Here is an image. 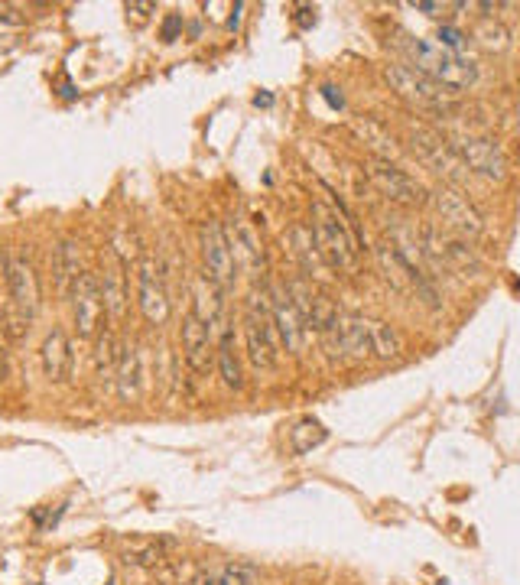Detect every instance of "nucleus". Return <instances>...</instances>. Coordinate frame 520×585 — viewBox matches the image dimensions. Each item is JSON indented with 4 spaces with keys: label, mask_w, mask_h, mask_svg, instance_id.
Wrapping results in <instances>:
<instances>
[{
    "label": "nucleus",
    "mask_w": 520,
    "mask_h": 585,
    "mask_svg": "<svg viewBox=\"0 0 520 585\" xmlns=\"http://www.w3.org/2000/svg\"><path fill=\"white\" fill-rule=\"evenodd\" d=\"M475 39H481V46L491 49V52L507 49V30H504L501 23H494V26H491V20H488V23H481V26H478V33H475Z\"/></svg>",
    "instance_id": "29"
},
{
    "label": "nucleus",
    "mask_w": 520,
    "mask_h": 585,
    "mask_svg": "<svg viewBox=\"0 0 520 585\" xmlns=\"http://www.w3.org/2000/svg\"><path fill=\"white\" fill-rule=\"evenodd\" d=\"M199 251L205 264V277L212 280L221 293H228L234 280H238V260L231 254L228 234L221 221H202L199 228Z\"/></svg>",
    "instance_id": "6"
},
{
    "label": "nucleus",
    "mask_w": 520,
    "mask_h": 585,
    "mask_svg": "<svg viewBox=\"0 0 520 585\" xmlns=\"http://www.w3.org/2000/svg\"><path fill=\"white\" fill-rule=\"evenodd\" d=\"M10 299L26 319H36L39 303H43V286H39V273L26 251L10 254Z\"/></svg>",
    "instance_id": "16"
},
{
    "label": "nucleus",
    "mask_w": 520,
    "mask_h": 585,
    "mask_svg": "<svg viewBox=\"0 0 520 585\" xmlns=\"http://www.w3.org/2000/svg\"><path fill=\"white\" fill-rule=\"evenodd\" d=\"M82 247L75 238H62L52 247V286H56L59 299H69L75 283L82 280Z\"/></svg>",
    "instance_id": "21"
},
{
    "label": "nucleus",
    "mask_w": 520,
    "mask_h": 585,
    "mask_svg": "<svg viewBox=\"0 0 520 585\" xmlns=\"http://www.w3.org/2000/svg\"><path fill=\"white\" fill-rule=\"evenodd\" d=\"M416 10H423V13H429V17H436L439 10H446L442 4H416Z\"/></svg>",
    "instance_id": "34"
},
{
    "label": "nucleus",
    "mask_w": 520,
    "mask_h": 585,
    "mask_svg": "<svg viewBox=\"0 0 520 585\" xmlns=\"http://www.w3.org/2000/svg\"><path fill=\"white\" fill-rule=\"evenodd\" d=\"M368 179L381 189L384 199L397 202V205H420L426 199L420 182L387 160H368Z\"/></svg>",
    "instance_id": "17"
},
{
    "label": "nucleus",
    "mask_w": 520,
    "mask_h": 585,
    "mask_svg": "<svg viewBox=\"0 0 520 585\" xmlns=\"http://www.w3.org/2000/svg\"><path fill=\"white\" fill-rule=\"evenodd\" d=\"M179 30H182V17H179V13H173V17L163 23V39H176Z\"/></svg>",
    "instance_id": "32"
},
{
    "label": "nucleus",
    "mask_w": 520,
    "mask_h": 585,
    "mask_svg": "<svg viewBox=\"0 0 520 585\" xmlns=\"http://www.w3.org/2000/svg\"><path fill=\"white\" fill-rule=\"evenodd\" d=\"M429 205H433L436 218L446 225L449 234H459V238L472 241L478 234H485V221H481L478 208L465 199V195L455 186H439L429 192Z\"/></svg>",
    "instance_id": "8"
},
{
    "label": "nucleus",
    "mask_w": 520,
    "mask_h": 585,
    "mask_svg": "<svg viewBox=\"0 0 520 585\" xmlns=\"http://www.w3.org/2000/svg\"><path fill=\"white\" fill-rule=\"evenodd\" d=\"M312 238H316V247H319L325 264H329V270H342V273L358 270L361 247L332 205L312 202Z\"/></svg>",
    "instance_id": "3"
},
{
    "label": "nucleus",
    "mask_w": 520,
    "mask_h": 585,
    "mask_svg": "<svg viewBox=\"0 0 520 585\" xmlns=\"http://www.w3.org/2000/svg\"><path fill=\"white\" fill-rule=\"evenodd\" d=\"M153 10H156V4H127V17H130V13H134V20H137V23H143V20L150 17Z\"/></svg>",
    "instance_id": "31"
},
{
    "label": "nucleus",
    "mask_w": 520,
    "mask_h": 585,
    "mask_svg": "<svg viewBox=\"0 0 520 585\" xmlns=\"http://www.w3.org/2000/svg\"><path fill=\"white\" fill-rule=\"evenodd\" d=\"M39 368L49 384H65L72 374V338L62 325H52L39 342Z\"/></svg>",
    "instance_id": "19"
},
{
    "label": "nucleus",
    "mask_w": 520,
    "mask_h": 585,
    "mask_svg": "<svg viewBox=\"0 0 520 585\" xmlns=\"http://www.w3.org/2000/svg\"><path fill=\"white\" fill-rule=\"evenodd\" d=\"M182 361L195 377H208L215 371V329L199 312L189 309L182 316Z\"/></svg>",
    "instance_id": "11"
},
{
    "label": "nucleus",
    "mask_w": 520,
    "mask_h": 585,
    "mask_svg": "<svg viewBox=\"0 0 520 585\" xmlns=\"http://www.w3.org/2000/svg\"><path fill=\"white\" fill-rule=\"evenodd\" d=\"M166 550H169V543H163V540H130V543H124L121 559L127 566L160 569L166 563Z\"/></svg>",
    "instance_id": "25"
},
{
    "label": "nucleus",
    "mask_w": 520,
    "mask_h": 585,
    "mask_svg": "<svg viewBox=\"0 0 520 585\" xmlns=\"http://www.w3.org/2000/svg\"><path fill=\"white\" fill-rule=\"evenodd\" d=\"M260 572L247 563H218V566H199L189 585H257Z\"/></svg>",
    "instance_id": "23"
},
{
    "label": "nucleus",
    "mask_w": 520,
    "mask_h": 585,
    "mask_svg": "<svg viewBox=\"0 0 520 585\" xmlns=\"http://www.w3.org/2000/svg\"><path fill=\"white\" fill-rule=\"evenodd\" d=\"M212 329H215V368L221 374V381H225L228 390H244V368H241L238 348H234V329L228 316L218 319Z\"/></svg>",
    "instance_id": "22"
},
{
    "label": "nucleus",
    "mask_w": 520,
    "mask_h": 585,
    "mask_svg": "<svg viewBox=\"0 0 520 585\" xmlns=\"http://www.w3.org/2000/svg\"><path fill=\"white\" fill-rule=\"evenodd\" d=\"M228 244H231V254L234 260H238V270L251 273V277H257V273H264L267 267V254H264V244H260L257 231L247 225V221L241 215H231L228 218Z\"/></svg>",
    "instance_id": "18"
},
{
    "label": "nucleus",
    "mask_w": 520,
    "mask_h": 585,
    "mask_svg": "<svg viewBox=\"0 0 520 585\" xmlns=\"http://www.w3.org/2000/svg\"><path fill=\"white\" fill-rule=\"evenodd\" d=\"M7 377H10V351L4 342H0V384H4Z\"/></svg>",
    "instance_id": "33"
},
{
    "label": "nucleus",
    "mask_w": 520,
    "mask_h": 585,
    "mask_svg": "<svg viewBox=\"0 0 520 585\" xmlns=\"http://www.w3.org/2000/svg\"><path fill=\"white\" fill-rule=\"evenodd\" d=\"M325 98H329L335 108H342V95H335V88H325Z\"/></svg>",
    "instance_id": "35"
},
{
    "label": "nucleus",
    "mask_w": 520,
    "mask_h": 585,
    "mask_svg": "<svg viewBox=\"0 0 520 585\" xmlns=\"http://www.w3.org/2000/svg\"><path fill=\"white\" fill-rule=\"evenodd\" d=\"M69 303H72V322H75L78 335H82V338H98L104 332V322H108L98 273H91V270L82 273V280L75 283Z\"/></svg>",
    "instance_id": "12"
},
{
    "label": "nucleus",
    "mask_w": 520,
    "mask_h": 585,
    "mask_svg": "<svg viewBox=\"0 0 520 585\" xmlns=\"http://www.w3.org/2000/svg\"><path fill=\"white\" fill-rule=\"evenodd\" d=\"M384 78L403 101L413 104V108L426 111V114H446L452 108V91L436 85L433 78L416 72L413 65H407V62H390L384 69Z\"/></svg>",
    "instance_id": "4"
},
{
    "label": "nucleus",
    "mask_w": 520,
    "mask_h": 585,
    "mask_svg": "<svg viewBox=\"0 0 520 585\" xmlns=\"http://www.w3.org/2000/svg\"><path fill=\"white\" fill-rule=\"evenodd\" d=\"M371 355L381 361H397L403 355V338L390 322L371 319Z\"/></svg>",
    "instance_id": "27"
},
{
    "label": "nucleus",
    "mask_w": 520,
    "mask_h": 585,
    "mask_svg": "<svg viewBox=\"0 0 520 585\" xmlns=\"http://www.w3.org/2000/svg\"><path fill=\"white\" fill-rule=\"evenodd\" d=\"M403 52H407V65H413V69L423 72L426 78H433L436 85L452 91V95L468 85H475V78H478V65L472 59L446 52L442 46L429 43V39H407Z\"/></svg>",
    "instance_id": "1"
},
{
    "label": "nucleus",
    "mask_w": 520,
    "mask_h": 585,
    "mask_svg": "<svg viewBox=\"0 0 520 585\" xmlns=\"http://www.w3.org/2000/svg\"><path fill=\"white\" fill-rule=\"evenodd\" d=\"M410 147L429 169H433L436 176H442L446 182H462L468 176L465 166L459 163V156H455V150L449 147V140L442 134H436L433 127L413 124L410 127Z\"/></svg>",
    "instance_id": "10"
},
{
    "label": "nucleus",
    "mask_w": 520,
    "mask_h": 585,
    "mask_svg": "<svg viewBox=\"0 0 520 585\" xmlns=\"http://www.w3.org/2000/svg\"><path fill=\"white\" fill-rule=\"evenodd\" d=\"M286 290H290L293 306H296L299 316H303L309 332L322 335L338 319L335 303L319 290V286H312V280H290V283H286Z\"/></svg>",
    "instance_id": "15"
},
{
    "label": "nucleus",
    "mask_w": 520,
    "mask_h": 585,
    "mask_svg": "<svg viewBox=\"0 0 520 585\" xmlns=\"http://www.w3.org/2000/svg\"><path fill=\"white\" fill-rule=\"evenodd\" d=\"M290 244H293V254L299 257V264H303V270L309 273V277H325V270H329V264L322 260L319 247H316V238H312V228L306 225H293L290 231Z\"/></svg>",
    "instance_id": "24"
},
{
    "label": "nucleus",
    "mask_w": 520,
    "mask_h": 585,
    "mask_svg": "<svg viewBox=\"0 0 520 585\" xmlns=\"http://www.w3.org/2000/svg\"><path fill=\"white\" fill-rule=\"evenodd\" d=\"M244 345H247V361H251L257 371H273L280 364L283 345H280L277 325H273L267 290L264 293L254 290L244 303Z\"/></svg>",
    "instance_id": "2"
},
{
    "label": "nucleus",
    "mask_w": 520,
    "mask_h": 585,
    "mask_svg": "<svg viewBox=\"0 0 520 585\" xmlns=\"http://www.w3.org/2000/svg\"><path fill=\"white\" fill-rule=\"evenodd\" d=\"M319 338L332 361L371 358V319H364V316H342V312H338V319Z\"/></svg>",
    "instance_id": "7"
},
{
    "label": "nucleus",
    "mask_w": 520,
    "mask_h": 585,
    "mask_svg": "<svg viewBox=\"0 0 520 585\" xmlns=\"http://www.w3.org/2000/svg\"><path fill=\"white\" fill-rule=\"evenodd\" d=\"M449 147L459 156L468 176H481L491 182H501L507 176V156L504 147L488 134H459L449 137Z\"/></svg>",
    "instance_id": "5"
},
{
    "label": "nucleus",
    "mask_w": 520,
    "mask_h": 585,
    "mask_svg": "<svg viewBox=\"0 0 520 585\" xmlns=\"http://www.w3.org/2000/svg\"><path fill=\"white\" fill-rule=\"evenodd\" d=\"M439 43L446 52H455V56H465V49H468V36L462 30H455V26H442V30L436 33Z\"/></svg>",
    "instance_id": "30"
},
{
    "label": "nucleus",
    "mask_w": 520,
    "mask_h": 585,
    "mask_svg": "<svg viewBox=\"0 0 520 585\" xmlns=\"http://www.w3.org/2000/svg\"><path fill=\"white\" fill-rule=\"evenodd\" d=\"M134 277H137V306L143 312V319L150 325H166L169 316H173V303H169L160 264L153 257H140Z\"/></svg>",
    "instance_id": "13"
},
{
    "label": "nucleus",
    "mask_w": 520,
    "mask_h": 585,
    "mask_svg": "<svg viewBox=\"0 0 520 585\" xmlns=\"http://www.w3.org/2000/svg\"><path fill=\"white\" fill-rule=\"evenodd\" d=\"M270 309H273V325H277V335H280V345L290 351V355H303V348L309 342V329L303 316L296 312L293 306V296L286 290V283H273L270 290Z\"/></svg>",
    "instance_id": "14"
},
{
    "label": "nucleus",
    "mask_w": 520,
    "mask_h": 585,
    "mask_svg": "<svg viewBox=\"0 0 520 585\" xmlns=\"http://www.w3.org/2000/svg\"><path fill=\"white\" fill-rule=\"evenodd\" d=\"M325 426L319 423V420H303V423H296V429L290 433V439H293V449L299 452V455H306V452H312L316 446H322L325 442Z\"/></svg>",
    "instance_id": "28"
},
{
    "label": "nucleus",
    "mask_w": 520,
    "mask_h": 585,
    "mask_svg": "<svg viewBox=\"0 0 520 585\" xmlns=\"http://www.w3.org/2000/svg\"><path fill=\"white\" fill-rule=\"evenodd\" d=\"M0 20H4V23H20V17H13L7 7H0Z\"/></svg>",
    "instance_id": "36"
},
{
    "label": "nucleus",
    "mask_w": 520,
    "mask_h": 585,
    "mask_svg": "<svg viewBox=\"0 0 520 585\" xmlns=\"http://www.w3.org/2000/svg\"><path fill=\"white\" fill-rule=\"evenodd\" d=\"M374 257L377 264H381L387 283L394 286V290L400 293H410L416 299H423L426 306H439V296L433 290V283H429V277L423 270H416L413 264H407V260L400 257V251L390 241H381L374 247Z\"/></svg>",
    "instance_id": "9"
},
{
    "label": "nucleus",
    "mask_w": 520,
    "mask_h": 585,
    "mask_svg": "<svg viewBox=\"0 0 520 585\" xmlns=\"http://www.w3.org/2000/svg\"><path fill=\"white\" fill-rule=\"evenodd\" d=\"M121 355L124 345L117 342L114 332H101L98 335V348H95V377L98 381H117V368H121Z\"/></svg>",
    "instance_id": "26"
},
{
    "label": "nucleus",
    "mask_w": 520,
    "mask_h": 585,
    "mask_svg": "<svg viewBox=\"0 0 520 585\" xmlns=\"http://www.w3.org/2000/svg\"><path fill=\"white\" fill-rule=\"evenodd\" d=\"M98 280H101V296H104V312H108V319L124 322L130 312V286H127L124 264L117 257H108V264L98 273Z\"/></svg>",
    "instance_id": "20"
}]
</instances>
